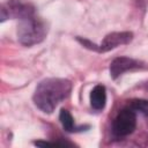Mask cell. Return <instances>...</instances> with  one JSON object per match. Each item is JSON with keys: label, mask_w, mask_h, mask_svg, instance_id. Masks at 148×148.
<instances>
[{"label": "cell", "mask_w": 148, "mask_h": 148, "mask_svg": "<svg viewBox=\"0 0 148 148\" xmlns=\"http://www.w3.org/2000/svg\"><path fill=\"white\" fill-rule=\"evenodd\" d=\"M72 91V82L67 79L49 77L40 81L34 92L35 105L45 113H51Z\"/></svg>", "instance_id": "1"}, {"label": "cell", "mask_w": 148, "mask_h": 148, "mask_svg": "<svg viewBox=\"0 0 148 148\" xmlns=\"http://www.w3.org/2000/svg\"><path fill=\"white\" fill-rule=\"evenodd\" d=\"M47 34L45 22L37 17L35 13L28 14L18 18L17 24V39L25 46H32L40 43Z\"/></svg>", "instance_id": "2"}, {"label": "cell", "mask_w": 148, "mask_h": 148, "mask_svg": "<svg viewBox=\"0 0 148 148\" xmlns=\"http://www.w3.org/2000/svg\"><path fill=\"white\" fill-rule=\"evenodd\" d=\"M136 126V116L134 110L125 108L118 112L112 123V133L118 138H124L132 134Z\"/></svg>", "instance_id": "3"}, {"label": "cell", "mask_w": 148, "mask_h": 148, "mask_svg": "<svg viewBox=\"0 0 148 148\" xmlns=\"http://www.w3.org/2000/svg\"><path fill=\"white\" fill-rule=\"evenodd\" d=\"M133 39V34L130 31H116L108 34L98 45V52H108L120 45H126Z\"/></svg>", "instance_id": "4"}, {"label": "cell", "mask_w": 148, "mask_h": 148, "mask_svg": "<svg viewBox=\"0 0 148 148\" xmlns=\"http://www.w3.org/2000/svg\"><path fill=\"white\" fill-rule=\"evenodd\" d=\"M139 61L128 58V57H119L111 61L110 64V75L113 80L123 75L124 73L128 71H133L135 68H139Z\"/></svg>", "instance_id": "5"}, {"label": "cell", "mask_w": 148, "mask_h": 148, "mask_svg": "<svg viewBox=\"0 0 148 148\" xmlns=\"http://www.w3.org/2000/svg\"><path fill=\"white\" fill-rule=\"evenodd\" d=\"M106 103V90L102 84H97L90 92V105L92 109L99 111L103 110Z\"/></svg>", "instance_id": "6"}, {"label": "cell", "mask_w": 148, "mask_h": 148, "mask_svg": "<svg viewBox=\"0 0 148 148\" xmlns=\"http://www.w3.org/2000/svg\"><path fill=\"white\" fill-rule=\"evenodd\" d=\"M59 120L64 127V130L66 132H77V131H81L83 127L80 126H75V123H74V119L72 117V114L66 110V109H61L60 110V113H59Z\"/></svg>", "instance_id": "7"}, {"label": "cell", "mask_w": 148, "mask_h": 148, "mask_svg": "<svg viewBox=\"0 0 148 148\" xmlns=\"http://www.w3.org/2000/svg\"><path fill=\"white\" fill-rule=\"evenodd\" d=\"M130 106L134 111H139L146 117H148V99H133L131 101Z\"/></svg>", "instance_id": "8"}, {"label": "cell", "mask_w": 148, "mask_h": 148, "mask_svg": "<svg viewBox=\"0 0 148 148\" xmlns=\"http://www.w3.org/2000/svg\"><path fill=\"white\" fill-rule=\"evenodd\" d=\"M77 40H79V42H80L84 47H87V49H89V50H92V51H97V52H98V46H97L96 44L91 43L90 40L84 39V38H80V37H77Z\"/></svg>", "instance_id": "9"}, {"label": "cell", "mask_w": 148, "mask_h": 148, "mask_svg": "<svg viewBox=\"0 0 148 148\" xmlns=\"http://www.w3.org/2000/svg\"><path fill=\"white\" fill-rule=\"evenodd\" d=\"M34 145L39 147H46V146H67L66 142H49V141H35Z\"/></svg>", "instance_id": "10"}]
</instances>
